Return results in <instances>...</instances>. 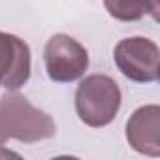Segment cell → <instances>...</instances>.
I'll use <instances>...</instances> for the list:
<instances>
[{
    "label": "cell",
    "instance_id": "cell-1",
    "mask_svg": "<svg viewBox=\"0 0 160 160\" xmlns=\"http://www.w3.org/2000/svg\"><path fill=\"white\" fill-rule=\"evenodd\" d=\"M57 126L49 115L36 109L19 94H6L0 100V145L10 138L34 143L55 136Z\"/></svg>",
    "mask_w": 160,
    "mask_h": 160
},
{
    "label": "cell",
    "instance_id": "cell-2",
    "mask_svg": "<svg viewBox=\"0 0 160 160\" xmlns=\"http://www.w3.org/2000/svg\"><path fill=\"white\" fill-rule=\"evenodd\" d=\"M121 108L119 85L108 75H89L83 79L75 92L77 115L89 126L109 124Z\"/></svg>",
    "mask_w": 160,
    "mask_h": 160
},
{
    "label": "cell",
    "instance_id": "cell-3",
    "mask_svg": "<svg viewBox=\"0 0 160 160\" xmlns=\"http://www.w3.org/2000/svg\"><path fill=\"white\" fill-rule=\"evenodd\" d=\"M43 58L49 79L57 83H70L81 77L89 66L87 49L66 34H55L49 38Z\"/></svg>",
    "mask_w": 160,
    "mask_h": 160
},
{
    "label": "cell",
    "instance_id": "cell-4",
    "mask_svg": "<svg viewBox=\"0 0 160 160\" xmlns=\"http://www.w3.org/2000/svg\"><path fill=\"white\" fill-rule=\"evenodd\" d=\"M115 62L132 81L151 83L158 79V47L147 38H128L117 43Z\"/></svg>",
    "mask_w": 160,
    "mask_h": 160
},
{
    "label": "cell",
    "instance_id": "cell-5",
    "mask_svg": "<svg viewBox=\"0 0 160 160\" xmlns=\"http://www.w3.org/2000/svg\"><path fill=\"white\" fill-rule=\"evenodd\" d=\"M30 75L28 45L17 36L0 32V85L19 89Z\"/></svg>",
    "mask_w": 160,
    "mask_h": 160
},
{
    "label": "cell",
    "instance_id": "cell-6",
    "mask_svg": "<svg viewBox=\"0 0 160 160\" xmlns=\"http://www.w3.org/2000/svg\"><path fill=\"white\" fill-rule=\"evenodd\" d=\"M160 109L158 106L139 108L126 124V138L130 145L145 154H160Z\"/></svg>",
    "mask_w": 160,
    "mask_h": 160
},
{
    "label": "cell",
    "instance_id": "cell-7",
    "mask_svg": "<svg viewBox=\"0 0 160 160\" xmlns=\"http://www.w3.org/2000/svg\"><path fill=\"white\" fill-rule=\"evenodd\" d=\"M106 10L119 21H138L145 13L154 12V0H104Z\"/></svg>",
    "mask_w": 160,
    "mask_h": 160
},
{
    "label": "cell",
    "instance_id": "cell-8",
    "mask_svg": "<svg viewBox=\"0 0 160 160\" xmlns=\"http://www.w3.org/2000/svg\"><path fill=\"white\" fill-rule=\"evenodd\" d=\"M2 154H6V156H17L15 152H2Z\"/></svg>",
    "mask_w": 160,
    "mask_h": 160
}]
</instances>
